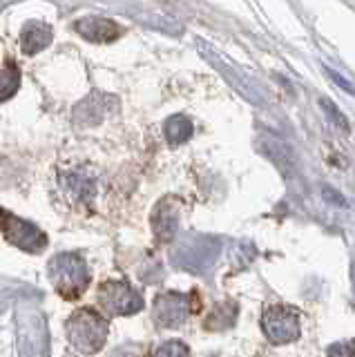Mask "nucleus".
Returning <instances> with one entry per match:
<instances>
[{
    "label": "nucleus",
    "instance_id": "f257e3e1",
    "mask_svg": "<svg viewBox=\"0 0 355 357\" xmlns=\"http://www.w3.org/2000/svg\"><path fill=\"white\" fill-rule=\"evenodd\" d=\"M47 277L56 293L65 299H79L90 286V271L81 255L63 252L47 264Z\"/></svg>",
    "mask_w": 355,
    "mask_h": 357
},
{
    "label": "nucleus",
    "instance_id": "f03ea898",
    "mask_svg": "<svg viewBox=\"0 0 355 357\" xmlns=\"http://www.w3.org/2000/svg\"><path fill=\"white\" fill-rule=\"evenodd\" d=\"M65 333L76 351L85 355H94L103 349L107 340V321L92 308H81L65 321Z\"/></svg>",
    "mask_w": 355,
    "mask_h": 357
},
{
    "label": "nucleus",
    "instance_id": "7ed1b4c3",
    "mask_svg": "<svg viewBox=\"0 0 355 357\" xmlns=\"http://www.w3.org/2000/svg\"><path fill=\"white\" fill-rule=\"evenodd\" d=\"M98 306L105 315H135L143 308V297L123 279H109L98 286Z\"/></svg>",
    "mask_w": 355,
    "mask_h": 357
},
{
    "label": "nucleus",
    "instance_id": "20e7f679",
    "mask_svg": "<svg viewBox=\"0 0 355 357\" xmlns=\"http://www.w3.org/2000/svg\"><path fill=\"white\" fill-rule=\"evenodd\" d=\"M0 232L5 234V239L12 245L31 255L43 252L47 245V234L38 226L12 215V212H7L3 208H0Z\"/></svg>",
    "mask_w": 355,
    "mask_h": 357
},
{
    "label": "nucleus",
    "instance_id": "39448f33",
    "mask_svg": "<svg viewBox=\"0 0 355 357\" xmlns=\"http://www.w3.org/2000/svg\"><path fill=\"white\" fill-rule=\"evenodd\" d=\"M61 192L70 206L74 208H87L96 197L98 190V176L90 167H72L63 172L59 178Z\"/></svg>",
    "mask_w": 355,
    "mask_h": 357
},
{
    "label": "nucleus",
    "instance_id": "423d86ee",
    "mask_svg": "<svg viewBox=\"0 0 355 357\" xmlns=\"http://www.w3.org/2000/svg\"><path fill=\"white\" fill-rule=\"evenodd\" d=\"M262 331L273 344H291L299 337V312L284 304L266 308L262 315Z\"/></svg>",
    "mask_w": 355,
    "mask_h": 357
},
{
    "label": "nucleus",
    "instance_id": "0eeeda50",
    "mask_svg": "<svg viewBox=\"0 0 355 357\" xmlns=\"http://www.w3.org/2000/svg\"><path fill=\"white\" fill-rule=\"evenodd\" d=\"M192 312V297L181 293H163L154 299L152 317L161 328H176Z\"/></svg>",
    "mask_w": 355,
    "mask_h": 357
},
{
    "label": "nucleus",
    "instance_id": "6e6552de",
    "mask_svg": "<svg viewBox=\"0 0 355 357\" xmlns=\"http://www.w3.org/2000/svg\"><path fill=\"white\" fill-rule=\"evenodd\" d=\"M219 255V243L215 239H197L192 243H186L174 255L176 264L190 273H204L215 264Z\"/></svg>",
    "mask_w": 355,
    "mask_h": 357
},
{
    "label": "nucleus",
    "instance_id": "1a4fd4ad",
    "mask_svg": "<svg viewBox=\"0 0 355 357\" xmlns=\"http://www.w3.org/2000/svg\"><path fill=\"white\" fill-rule=\"evenodd\" d=\"M179 226V208H176L174 199H163L159 206L154 208L152 215V230L157 234L159 241H170L174 237V230Z\"/></svg>",
    "mask_w": 355,
    "mask_h": 357
},
{
    "label": "nucleus",
    "instance_id": "9d476101",
    "mask_svg": "<svg viewBox=\"0 0 355 357\" xmlns=\"http://www.w3.org/2000/svg\"><path fill=\"white\" fill-rule=\"evenodd\" d=\"M76 31L92 43H112L121 36V29L109 18H83L76 22Z\"/></svg>",
    "mask_w": 355,
    "mask_h": 357
},
{
    "label": "nucleus",
    "instance_id": "9b49d317",
    "mask_svg": "<svg viewBox=\"0 0 355 357\" xmlns=\"http://www.w3.org/2000/svg\"><path fill=\"white\" fill-rule=\"evenodd\" d=\"M52 27L45 22H29V25L20 33V50L27 56H34L43 52L52 43Z\"/></svg>",
    "mask_w": 355,
    "mask_h": 357
},
{
    "label": "nucleus",
    "instance_id": "f8f14e48",
    "mask_svg": "<svg viewBox=\"0 0 355 357\" xmlns=\"http://www.w3.org/2000/svg\"><path fill=\"white\" fill-rule=\"evenodd\" d=\"M237 319V304H232V301H221L213 308V312L208 315L206 319V328L210 331H226L230 328L232 324Z\"/></svg>",
    "mask_w": 355,
    "mask_h": 357
},
{
    "label": "nucleus",
    "instance_id": "ddd939ff",
    "mask_svg": "<svg viewBox=\"0 0 355 357\" xmlns=\"http://www.w3.org/2000/svg\"><path fill=\"white\" fill-rule=\"evenodd\" d=\"M165 137H168L170 145H181L188 139L192 137V123L188 116L183 114H176L172 119H168L165 123Z\"/></svg>",
    "mask_w": 355,
    "mask_h": 357
},
{
    "label": "nucleus",
    "instance_id": "4468645a",
    "mask_svg": "<svg viewBox=\"0 0 355 357\" xmlns=\"http://www.w3.org/2000/svg\"><path fill=\"white\" fill-rule=\"evenodd\" d=\"M20 87V72L16 65L0 67V103L12 98Z\"/></svg>",
    "mask_w": 355,
    "mask_h": 357
},
{
    "label": "nucleus",
    "instance_id": "2eb2a0df",
    "mask_svg": "<svg viewBox=\"0 0 355 357\" xmlns=\"http://www.w3.org/2000/svg\"><path fill=\"white\" fill-rule=\"evenodd\" d=\"M319 105H322V109H324V114H326V119L335 126L338 130H342V132H349L351 130V126H349V121H347V116L342 114V112L331 103L328 98H322L319 100Z\"/></svg>",
    "mask_w": 355,
    "mask_h": 357
},
{
    "label": "nucleus",
    "instance_id": "dca6fc26",
    "mask_svg": "<svg viewBox=\"0 0 355 357\" xmlns=\"http://www.w3.org/2000/svg\"><path fill=\"white\" fill-rule=\"evenodd\" d=\"M154 357H190V349L179 340H170L159 346Z\"/></svg>",
    "mask_w": 355,
    "mask_h": 357
},
{
    "label": "nucleus",
    "instance_id": "f3484780",
    "mask_svg": "<svg viewBox=\"0 0 355 357\" xmlns=\"http://www.w3.org/2000/svg\"><path fill=\"white\" fill-rule=\"evenodd\" d=\"M328 357H355V342H340L328 346Z\"/></svg>",
    "mask_w": 355,
    "mask_h": 357
},
{
    "label": "nucleus",
    "instance_id": "a211bd4d",
    "mask_svg": "<svg viewBox=\"0 0 355 357\" xmlns=\"http://www.w3.org/2000/svg\"><path fill=\"white\" fill-rule=\"evenodd\" d=\"M324 72H326V74L331 76V81H333V83H335V85H340V87L344 89V92H349L351 96H355V87H353V85H351V83H349L347 78H344V76H342L340 72L331 70L328 65H324Z\"/></svg>",
    "mask_w": 355,
    "mask_h": 357
}]
</instances>
